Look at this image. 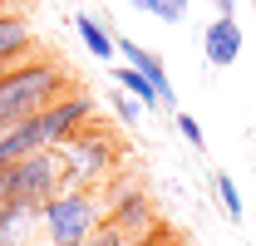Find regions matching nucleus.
Returning a JSON list of instances; mask_svg holds the SVG:
<instances>
[{"mask_svg":"<svg viewBox=\"0 0 256 246\" xmlns=\"http://www.w3.org/2000/svg\"><path fill=\"white\" fill-rule=\"evenodd\" d=\"M64 94V74L54 64H25V69H5L0 74V133L15 128L20 118L40 114L44 104H54Z\"/></svg>","mask_w":256,"mask_h":246,"instance_id":"obj_1","label":"nucleus"},{"mask_svg":"<svg viewBox=\"0 0 256 246\" xmlns=\"http://www.w3.org/2000/svg\"><path fill=\"white\" fill-rule=\"evenodd\" d=\"M40 222H44V232H50L54 246H84L98 232V202L84 187H69V192H54L40 207Z\"/></svg>","mask_w":256,"mask_h":246,"instance_id":"obj_2","label":"nucleus"},{"mask_svg":"<svg viewBox=\"0 0 256 246\" xmlns=\"http://www.w3.org/2000/svg\"><path fill=\"white\" fill-rule=\"evenodd\" d=\"M64 172H60V153L40 148L30 158H15L5 168V202H30V207H44L54 192H60Z\"/></svg>","mask_w":256,"mask_h":246,"instance_id":"obj_3","label":"nucleus"},{"mask_svg":"<svg viewBox=\"0 0 256 246\" xmlns=\"http://www.w3.org/2000/svg\"><path fill=\"white\" fill-rule=\"evenodd\" d=\"M114 168V148L104 143V138H64L60 143V172L64 182H94Z\"/></svg>","mask_w":256,"mask_h":246,"instance_id":"obj_4","label":"nucleus"},{"mask_svg":"<svg viewBox=\"0 0 256 246\" xmlns=\"http://www.w3.org/2000/svg\"><path fill=\"white\" fill-rule=\"evenodd\" d=\"M34 118H40V138H44V148H60L74 128H84V118H89V98H84V94H60V98L44 104Z\"/></svg>","mask_w":256,"mask_h":246,"instance_id":"obj_5","label":"nucleus"},{"mask_svg":"<svg viewBox=\"0 0 256 246\" xmlns=\"http://www.w3.org/2000/svg\"><path fill=\"white\" fill-rule=\"evenodd\" d=\"M236 54H242V25H236V15H217L202 30V60L212 69H232Z\"/></svg>","mask_w":256,"mask_h":246,"instance_id":"obj_6","label":"nucleus"},{"mask_svg":"<svg viewBox=\"0 0 256 246\" xmlns=\"http://www.w3.org/2000/svg\"><path fill=\"white\" fill-rule=\"evenodd\" d=\"M118 54H124V64H133V69H143L153 84H158V98L162 108H178V94H172V84H168V69H162V60L153 54V50H143L138 40H128V34H118Z\"/></svg>","mask_w":256,"mask_h":246,"instance_id":"obj_7","label":"nucleus"},{"mask_svg":"<svg viewBox=\"0 0 256 246\" xmlns=\"http://www.w3.org/2000/svg\"><path fill=\"white\" fill-rule=\"evenodd\" d=\"M114 222H118L124 232H148V222H153V207H148V192H138V187L118 192V202H114Z\"/></svg>","mask_w":256,"mask_h":246,"instance_id":"obj_8","label":"nucleus"},{"mask_svg":"<svg viewBox=\"0 0 256 246\" xmlns=\"http://www.w3.org/2000/svg\"><path fill=\"white\" fill-rule=\"evenodd\" d=\"M74 30H79L84 50H89L94 60H114V54H118V40H114V30H108V25H98L94 15H84V10H79V15H74Z\"/></svg>","mask_w":256,"mask_h":246,"instance_id":"obj_9","label":"nucleus"},{"mask_svg":"<svg viewBox=\"0 0 256 246\" xmlns=\"http://www.w3.org/2000/svg\"><path fill=\"white\" fill-rule=\"evenodd\" d=\"M114 84H118L124 94H133V98H138L143 108H162L158 84H153V79H148L143 69H133V64H118V69H114Z\"/></svg>","mask_w":256,"mask_h":246,"instance_id":"obj_10","label":"nucleus"},{"mask_svg":"<svg viewBox=\"0 0 256 246\" xmlns=\"http://www.w3.org/2000/svg\"><path fill=\"white\" fill-rule=\"evenodd\" d=\"M25 50H30V30H25V20L0 10V64H15Z\"/></svg>","mask_w":256,"mask_h":246,"instance_id":"obj_11","label":"nucleus"},{"mask_svg":"<svg viewBox=\"0 0 256 246\" xmlns=\"http://www.w3.org/2000/svg\"><path fill=\"white\" fill-rule=\"evenodd\" d=\"M40 207L30 202H0V246H15L20 242V222H34Z\"/></svg>","mask_w":256,"mask_h":246,"instance_id":"obj_12","label":"nucleus"},{"mask_svg":"<svg viewBox=\"0 0 256 246\" xmlns=\"http://www.w3.org/2000/svg\"><path fill=\"white\" fill-rule=\"evenodd\" d=\"M128 5L143 10V15H153V20H162V25H182L192 0H128Z\"/></svg>","mask_w":256,"mask_h":246,"instance_id":"obj_13","label":"nucleus"},{"mask_svg":"<svg viewBox=\"0 0 256 246\" xmlns=\"http://www.w3.org/2000/svg\"><path fill=\"white\" fill-rule=\"evenodd\" d=\"M212 187H217V202H222V212H226V222H232V226H242V192H236V178H232V172H217V178H212Z\"/></svg>","mask_w":256,"mask_h":246,"instance_id":"obj_14","label":"nucleus"},{"mask_svg":"<svg viewBox=\"0 0 256 246\" xmlns=\"http://www.w3.org/2000/svg\"><path fill=\"white\" fill-rule=\"evenodd\" d=\"M172 123H178V133L188 138L192 153H207V133H202V123L192 118V114H182V108H172Z\"/></svg>","mask_w":256,"mask_h":246,"instance_id":"obj_15","label":"nucleus"},{"mask_svg":"<svg viewBox=\"0 0 256 246\" xmlns=\"http://www.w3.org/2000/svg\"><path fill=\"white\" fill-rule=\"evenodd\" d=\"M114 114H118V118H124L128 128H133V123L143 118V104H138V98H133V94H124V89H114Z\"/></svg>","mask_w":256,"mask_h":246,"instance_id":"obj_16","label":"nucleus"},{"mask_svg":"<svg viewBox=\"0 0 256 246\" xmlns=\"http://www.w3.org/2000/svg\"><path fill=\"white\" fill-rule=\"evenodd\" d=\"M84 246H128V232L118 226V222H108V226H98V232H94Z\"/></svg>","mask_w":256,"mask_h":246,"instance_id":"obj_17","label":"nucleus"},{"mask_svg":"<svg viewBox=\"0 0 256 246\" xmlns=\"http://www.w3.org/2000/svg\"><path fill=\"white\" fill-rule=\"evenodd\" d=\"M217 5V15H236V0H212Z\"/></svg>","mask_w":256,"mask_h":246,"instance_id":"obj_18","label":"nucleus"},{"mask_svg":"<svg viewBox=\"0 0 256 246\" xmlns=\"http://www.w3.org/2000/svg\"><path fill=\"white\" fill-rule=\"evenodd\" d=\"M0 202H5V172H0Z\"/></svg>","mask_w":256,"mask_h":246,"instance_id":"obj_19","label":"nucleus"}]
</instances>
